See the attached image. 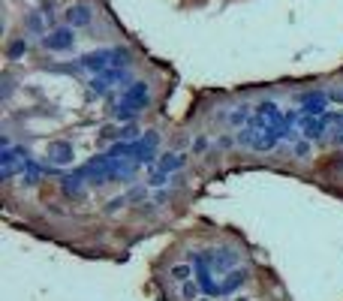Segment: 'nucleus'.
Wrapping results in <instances>:
<instances>
[{"label":"nucleus","mask_w":343,"mask_h":301,"mask_svg":"<svg viewBox=\"0 0 343 301\" xmlns=\"http://www.w3.org/2000/svg\"><path fill=\"white\" fill-rule=\"evenodd\" d=\"M121 142H139V130H136L133 124L121 127Z\"/></svg>","instance_id":"22"},{"label":"nucleus","mask_w":343,"mask_h":301,"mask_svg":"<svg viewBox=\"0 0 343 301\" xmlns=\"http://www.w3.org/2000/svg\"><path fill=\"white\" fill-rule=\"evenodd\" d=\"M334 130L343 136V115H337V118H334Z\"/></svg>","instance_id":"31"},{"label":"nucleus","mask_w":343,"mask_h":301,"mask_svg":"<svg viewBox=\"0 0 343 301\" xmlns=\"http://www.w3.org/2000/svg\"><path fill=\"white\" fill-rule=\"evenodd\" d=\"M307 150H310L307 142H298V145H295V154H298V157H307Z\"/></svg>","instance_id":"28"},{"label":"nucleus","mask_w":343,"mask_h":301,"mask_svg":"<svg viewBox=\"0 0 343 301\" xmlns=\"http://www.w3.org/2000/svg\"><path fill=\"white\" fill-rule=\"evenodd\" d=\"M235 301H250V298H235Z\"/></svg>","instance_id":"33"},{"label":"nucleus","mask_w":343,"mask_h":301,"mask_svg":"<svg viewBox=\"0 0 343 301\" xmlns=\"http://www.w3.org/2000/svg\"><path fill=\"white\" fill-rule=\"evenodd\" d=\"M247 121V111L241 108V111H232V124H244Z\"/></svg>","instance_id":"29"},{"label":"nucleus","mask_w":343,"mask_h":301,"mask_svg":"<svg viewBox=\"0 0 343 301\" xmlns=\"http://www.w3.org/2000/svg\"><path fill=\"white\" fill-rule=\"evenodd\" d=\"M63 15H66V24H69V27H85V24H91V18H94V12H91L88 3H75V6H69Z\"/></svg>","instance_id":"7"},{"label":"nucleus","mask_w":343,"mask_h":301,"mask_svg":"<svg viewBox=\"0 0 343 301\" xmlns=\"http://www.w3.org/2000/svg\"><path fill=\"white\" fill-rule=\"evenodd\" d=\"M114 118H118V121H133V118H136V108L127 105V102H118V108H114Z\"/></svg>","instance_id":"17"},{"label":"nucleus","mask_w":343,"mask_h":301,"mask_svg":"<svg viewBox=\"0 0 343 301\" xmlns=\"http://www.w3.org/2000/svg\"><path fill=\"white\" fill-rule=\"evenodd\" d=\"M108 85H111V82H108V79H105V75H97V79H94V82H91V91H94V94H99V97H102V94H105V91H108Z\"/></svg>","instance_id":"20"},{"label":"nucleus","mask_w":343,"mask_h":301,"mask_svg":"<svg viewBox=\"0 0 343 301\" xmlns=\"http://www.w3.org/2000/svg\"><path fill=\"white\" fill-rule=\"evenodd\" d=\"M247 277H250V274H247L244 268H241V271H238V268H232V271L226 274V280L220 283V295H232L235 289H241V286L247 283Z\"/></svg>","instance_id":"8"},{"label":"nucleus","mask_w":343,"mask_h":301,"mask_svg":"<svg viewBox=\"0 0 343 301\" xmlns=\"http://www.w3.org/2000/svg\"><path fill=\"white\" fill-rule=\"evenodd\" d=\"M145 196H147V190H145V187H136V190H133L127 199H130V202H139V199H145Z\"/></svg>","instance_id":"26"},{"label":"nucleus","mask_w":343,"mask_h":301,"mask_svg":"<svg viewBox=\"0 0 343 301\" xmlns=\"http://www.w3.org/2000/svg\"><path fill=\"white\" fill-rule=\"evenodd\" d=\"M43 15H46V18L54 15V0H43Z\"/></svg>","instance_id":"27"},{"label":"nucleus","mask_w":343,"mask_h":301,"mask_svg":"<svg viewBox=\"0 0 343 301\" xmlns=\"http://www.w3.org/2000/svg\"><path fill=\"white\" fill-rule=\"evenodd\" d=\"M127 57H130V54L121 51V49H99V51L85 54V57H82V66L105 75V72H111V66H127V63H130Z\"/></svg>","instance_id":"1"},{"label":"nucleus","mask_w":343,"mask_h":301,"mask_svg":"<svg viewBox=\"0 0 343 301\" xmlns=\"http://www.w3.org/2000/svg\"><path fill=\"white\" fill-rule=\"evenodd\" d=\"M325 105H328V94H322V91H316V94H307L304 97V115H322L325 111Z\"/></svg>","instance_id":"9"},{"label":"nucleus","mask_w":343,"mask_h":301,"mask_svg":"<svg viewBox=\"0 0 343 301\" xmlns=\"http://www.w3.org/2000/svg\"><path fill=\"white\" fill-rule=\"evenodd\" d=\"M193 268H196V283L202 286V292L208 295V298H214V295H220V283L211 277V265H208V262H205V256L202 253H196L193 256Z\"/></svg>","instance_id":"2"},{"label":"nucleus","mask_w":343,"mask_h":301,"mask_svg":"<svg viewBox=\"0 0 343 301\" xmlns=\"http://www.w3.org/2000/svg\"><path fill=\"white\" fill-rule=\"evenodd\" d=\"M102 139H121V130H114V127H102V133H99Z\"/></svg>","instance_id":"25"},{"label":"nucleus","mask_w":343,"mask_h":301,"mask_svg":"<svg viewBox=\"0 0 343 301\" xmlns=\"http://www.w3.org/2000/svg\"><path fill=\"white\" fill-rule=\"evenodd\" d=\"M127 202H130L127 196H118V199H111V202H108V211H118V208H124Z\"/></svg>","instance_id":"24"},{"label":"nucleus","mask_w":343,"mask_h":301,"mask_svg":"<svg viewBox=\"0 0 343 301\" xmlns=\"http://www.w3.org/2000/svg\"><path fill=\"white\" fill-rule=\"evenodd\" d=\"M253 139H256V130H250V127L238 133V142H241V145H250V148H253Z\"/></svg>","instance_id":"23"},{"label":"nucleus","mask_w":343,"mask_h":301,"mask_svg":"<svg viewBox=\"0 0 343 301\" xmlns=\"http://www.w3.org/2000/svg\"><path fill=\"white\" fill-rule=\"evenodd\" d=\"M82 181H85V175H82V172H75V175H63V178H60V187H63V193H66V196H75V199H79V196L85 193V184H82Z\"/></svg>","instance_id":"11"},{"label":"nucleus","mask_w":343,"mask_h":301,"mask_svg":"<svg viewBox=\"0 0 343 301\" xmlns=\"http://www.w3.org/2000/svg\"><path fill=\"white\" fill-rule=\"evenodd\" d=\"M147 97H150V94H147V85H145V82H133V85L121 94V102H127V105H133V108L139 111V108L147 105Z\"/></svg>","instance_id":"6"},{"label":"nucleus","mask_w":343,"mask_h":301,"mask_svg":"<svg viewBox=\"0 0 343 301\" xmlns=\"http://www.w3.org/2000/svg\"><path fill=\"white\" fill-rule=\"evenodd\" d=\"M205 148H208V142H205V139H196V145H193V150H196V154H202Z\"/></svg>","instance_id":"30"},{"label":"nucleus","mask_w":343,"mask_h":301,"mask_svg":"<svg viewBox=\"0 0 343 301\" xmlns=\"http://www.w3.org/2000/svg\"><path fill=\"white\" fill-rule=\"evenodd\" d=\"M328 118H316V121H304V136L307 139H322V130H325Z\"/></svg>","instance_id":"13"},{"label":"nucleus","mask_w":343,"mask_h":301,"mask_svg":"<svg viewBox=\"0 0 343 301\" xmlns=\"http://www.w3.org/2000/svg\"><path fill=\"white\" fill-rule=\"evenodd\" d=\"M166 181H169V172H163V169H154V172L147 175V184H150V187H163Z\"/></svg>","instance_id":"19"},{"label":"nucleus","mask_w":343,"mask_h":301,"mask_svg":"<svg viewBox=\"0 0 343 301\" xmlns=\"http://www.w3.org/2000/svg\"><path fill=\"white\" fill-rule=\"evenodd\" d=\"M199 292H202V286H199V283H190V280H187L184 289H181V295H184L187 301H199Z\"/></svg>","instance_id":"18"},{"label":"nucleus","mask_w":343,"mask_h":301,"mask_svg":"<svg viewBox=\"0 0 343 301\" xmlns=\"http://www.w3.org/2000/svg\"><path fill=\"white\" fill-rule=\"evenodd\" d=\"M46 157H49V163H51V166H69V163L75 160V148H72V142L57 139V142H49Z\"/></svg>","instance_id":"3"},{"label":"nucleus","mask_w":343,"mask_h":301,"mask_svg":"<svg viewBox=\"0 0 343 301\" xmlns=\"http://www.w3.org/2000/svg\"><path fill=\"white\" fill-rule=\"evenodd\" d=\"M331 100H337V102H343V91H334V94H331Z\"/></svg>","instance_id":"32"},{"label":"nucleus","mask_w":343,"mask_h":301,"mask_svg":"<svg viewBox=\"0 0 343 301\" xmlns=\"http://www.w3.org/2000/svg\"><path fill=\"white\" fill-rule=\"evenodd\" d=\"M277 139H280V133H277L274 127H265V130H256V139H253V148H256V150H271V148L277 145Z\"/></svg>","instance_id":"10"},{"label":"nucleus","mask_w":343,"mask_h":301,"mask_svg":"<svg viewBox=\"0 0 343 301\" xmlns=\"http://www.w3.org/2000/svg\"><path fill=\"white\" fill-rule=\"evenodd\" d=\"M21 178H24V184H36V181L43 178V166L27 163V166H24V172H21Z\"/></svg>","instance_id":"14"},{"label":"nucleus","mask_w":343,"mask_h":301,"mask_svg":"<svg viewBox=\"0 0 343 301\" xmlns=\"http://www.w3.org/2000/svg\"><path fill=\"white\" fill-rule=\"evenodd\" d=\"M169 277L178 280V283H187L190 277H193V265H175V268L169 271Z\"/></svg>","instance_id":"15"},{"label":"nucleus","mask_w":343,"mask_h":301,"mask_svg":"<svg viewBox=\"0 0 343 301\" xmlns=\"http://www.w3.org/2000/svg\"><path fill=\"white\" fill-rule=\"evenodd\" d=\"M199 301H214V298H199Z\"/></svg>","instance_id":"34"},{"label":"nucleus","mask_w":343,"mask_h":301,"mask_svg":"<svg viewBox=\"0 0 343 301\" xmlns=\"http://www.w3.org/2000/svg\"><path fill=\"white\" fill-rule=\"evenodd\" d=\"M27 51V40L21 36V40H12L9 46H6V54H9V60H15V57H21Z\"/></svg>","instance_id":"16"},{"label":"nucleus","mask_w":343,"mask_h":301,"mask_svg":"<svg viewBox=\"0 0 343 301\" xmlns=\"http://www.w3.org/2000/svg\"><path fill=\"white\" fill-rule=\"evenodd\" d=\"M184 163H187V157H184V154H166V157L160 160V169L172 175V172H178V169H184Z\"/></svg>","instance_id":"12"},{"label":"nucleus","mask_w":343,"mask_h":301,"mask_svg":"<svg viewBox=\"0 0 343 301\" xmlns=\"http://www.w3.org/2000/svg\"><path fill=\"white\" fill-rule=\"evenodd\" d=\"M27 27L33 30V33H43L46 27H43V18H40V12H30L27 15Z\"/></svg>","instance_id":"21"},{"label":"nucleus","mask_w":343,"mask_h":301,"mask_svg":"<svg viewBox=\"0 0 343 301\" xmlns=\"http://www.w3.org/2000/svg\"><path fill=\"white\" fill-rule=\"evenodd\" d=\"M202 256H205V262L211 265V271H232L235 262H238V253H235V250H205Z\"/></svg>","instance_id":"4"},{"label":"nucleus","mask_w":343,"mask_h":301,"mask_svg":"<svg viewBox=\"0 0 343 301\" xmlns=\"http://www.w3.org/2000/svg\"><path fill=\"white\" fill-rule=\"evenodd\" d=\"M72 43H75L72 27H60V30H51L49 36H43V46L49 51H66V49H72Z\"/></svg>","instance_id":"5"}]
</instances>
